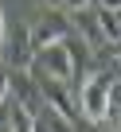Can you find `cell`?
Here are the masks:
<instances>
[{"label":"cell","mask_w":121,"mask_h":132,"mask_svg":"<svg viewBox=\"0 0 121 132\" xmlns=\"http://www.w3.org/2000/svg\"><path fill=\"white\" fill-rule=\"evenodd\" d=\"M109 93H113V74H105V70H98V74H90L82 82L78 105H82V117L90 124H102L109 117Z\"/></svg>","instance_id":"6da1fadb"},{"label":"cell","mask_w":121,"mask_h":132,"mask_svg":"<svg viewBox=\"0 0 121 132\" xmlns=\"http://www.w3.org/2000/svg\"><path fill=\"white\" fill-rule=\"evenodd\" d=\"M67 39H74V20H70L67 12H51V8H43L39 20H35V27H31V47H35V54H39L43 47L67 43Z\"/></svg>","instance_id":"7a4b0ae2"},{"label":"cell","mask_w":121,"mask_h":132,"mask_svg":"<svg viewBox=\"0 0 121 132\" xmlns=\"http://www.w3.org/2000/svg\"><path fill=\"white\" fill-rule=\"evenodd\" d=\"M0 58H4L8 70H31V62H35L31 27H24V23H8V31H4V47H0Z\"/></svg>","instance_id":"3957f363"},{"label":"cell","mask_w":121,"mask_h":132,"mask_svg":"<svg viewBox=\"0 0 121 132\" xmlns=\"http://www.w3.org/2000/svg\"><path fill=\"white\" fill-rule=\"evenodd\" d=\"M31 66H39L43 74H51L55 82H74L78 78V62H74V51H70V43H55V47H43L39 54H35V62Z\"/></svg>","instance_id":"277c9868"},{"label":"cell","mask_w":121,"mask_h":132,"mask_svg":"<svg viewBox=\"0 0 121 132\" xmlns=\"http://www.w3.org/2000/svg\"><path fill=\"white\" fill-rule=\"evenodd\" d=\"M94 16H98V31H102V39L105 43H121V12H109V8H94Z\"/></svg>","instance_id":"5b68a950"},{"label":"cell","mask_w":121,"mask_h":132,"mask_svg":"<svg viewBox=\"0 0 121 132\" xmlns=\"http://www.w3.org/2000/svg\"><path fill=\"white\" fill-rule=\"evenodd\" d=\"M8 132H39V117H35V109H27V105L8 109Z\"/></svg>","instance_id":"8992f818"},{"label":"cell","mask_w":121,"mask_h":132,"mask_svg":"<svg viewBox=\"0 0 121 132\" xmlns=\"http://www.w3.org/2000/svg\"><path fill=\"white\" fill-rule=\"evenodd\" d=\"M43 124H47V132H78L70 117H63V113H55V109H47V105H43Z\"/></svg>","instance_id":"52a82bcc"},{"label":"cell","mask_w":121,"mask_h":132,"mask_svg":"<svg viewBox=\"0 0 121 132\" xmlns=\"http://www.w3.org/2000/svg\"><path fill=\"white\" fill-rule=\"evenodd\" d=\"M109 117H121V78H113V93H109Z\"/></svg>","instance_id":"ba28073f"},{"label":"cell","mask_w":121,"mask_h":132,"mask_svg":"<svg viewBox=\"0 0 121 132\" xmlns=\"http://www.w3.org/2000/svg\"><path fill=\"white\" fill-rule=\"evenodd\" d=\"M8 93H12V74H8V66H0V109H4Z\"/></svg>","instance_id":"9c48e42d"},{"label":"cell","mask_w":121,"mask_h":132,"mask_svg":"<svg viewBox=\"0 0 121 132\" xmlns=\"http://www.w3.org/2000/svg\"><path fill=\"white\" fill-rule=\"evenodd\" d=\"M59 4H63V12H90V4H94V0H59Z\"/></svg>","instance_id":"30bf717a"},{"label":"cell","mask_w":121,"mask_h":132,"mask_svg":"<svg viewBox=\"0 0 121 132\" xmlns=\"http://www.w3.org/2000/svg\"><path fill=\"white\" fill-rule=\"evenodd\" d=\"M98 8H109V12H121V0H98Z\"/></svg>","instance_id":"8fae6325"},{"label":"cell","mask_w":121,"mask_h":132,"mask_svg":"<svg viewBox=\"0 0 121 132\" xmlns=\"http://www.w3.org/2000/svg\"><path fill=\"white\" fill-rule=\"evenodd\" d=\"M4 31H8V20H4V8H0V47H4Z\"/></svg>","instance_id":"7c38bea8"},{"label":"cell","mask_w":121,"mask_h":132,"mask_svg":"<svg viewBox=\"0 0 121 132\" xmlns=\"http://www.w3.org/2000/svg\"><path fill=\"white\" fill-rule=\"evenodd\" d=\"M94 4H98V0H94Z\"/></svg>","instance_id":"4fadbf2b"}]
</instances>
